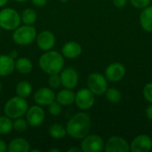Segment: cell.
<instances>
[{
  "label": "cell",
  "instance_id": "9",
  "mask_svg": "<svg viewBox=\"0 0 152 152\" xmlns=\"http://www.w3.org/2000/svg\"><path fill=\"white\" fill-rule=\"evenodd\" d=\"M26 120L28 126L32 127L40 126L45 118V114L44 110L40 105H33L28 109L26 112Z\"/></svg>",
  "mask_w": 152,
  "mask_h": 152
},
{
  "label": "cell",
  "instance_id": "28",
  "mask_svg": "<svg viewBox=\"0 0 152 152\" xmlns=\"http://www.w3.org/2000/svg\"><path fill=\"white\" fill-rule=\"evenodd\" d=\"M48 85L52 89H56L59 88L61 84V77L59 74H52L49 75L48 77Z\"/></svg>",
  "mask_w": 152,
  "mask_h": 152
},
{
  "label": "cell",
  "instance_id": "36",
  "mask_svg": "<svg viewBox=\"0 0 152 152\" xmlns=\"http://www.w3.org/2000/svg\"><path fill=\"white\" fill-rule=\"evenodd\" d=\"M13 60H16L17 59V57H18V53H17V52L15 51V50H13V51H12L11 52V53L9 54Z\"/></svg>",
  "mask_w": 152,
  "mask_h": 152
},
{
  "label": "cell",
  "instance_id": "7",
  "mask_svg": "<svg viewBox=\"0 0 152 152\" xmlns=\"http://www.w3.org/2000/svg\"><path fill=\"white\" fill-rule=\"evenodd\" d=\"M103 139L97 134H87L82 139L80 149L83 152H101L104 149Z\"/></svg>",
  "mask_w": 152,
  "mask_h": 152
},
{
  "label": "cell",
  "instance_id": "8",
  "mask_svg": "<svg viewBox=\"0 0 152 152\" xmlns=\"http://www.w3.org/2000/svg\"><path fill=\"white\" fill-rule=\"evenodd\" d=\"M94 102L95 95L88 88H82L75 94V103L80 110H86L91 109Z\"/></svg>",
  "mask_w": 152,
  "mask_h": 152
},
{
  "label": "cell",
  "instance_id": "32",
  "mask_svg": "<svg viewBox=\"0 0 152 152\" xmlns=\"http://www.w3.org/2000/svg\"><path fill=\"white\" fill-rule=\"evenodd\" d=\"M126 1H127V0H112L113 4H114L116 7H118V8H122V7L126 6Z\"/></svg>",
  "mask_w": 152,
  "mask_h": 152
},
{
  "label": "cell",
  "instance_id": "2",
  "mask_svg": "<svg viewBox=\"0 0 152 152\" xmlns=\"http://www.w3.org/2000/svg\"><path fill=\"white\" fill-rule=\"evenodd\" d=\"M39 68L46 74H60L64 68V57L56 51H46L38 60Z\"/></svg>",
  "mask_w": 152,
  "mask_h": 152
},
{
  "label": "cell",
  "instance_id": "25",
  "mask_svg": "<svg viewBox=\"0 0 152 152\" xmlns=\"http://www.w3.org/2000/svg\"><path fill=\"white\" fill-rule=\"evenodd\" d=\"M12 118L7 116H0V134H7L12 130Z\"/></svg>",
  "mask_w": 152,
  "mask_h": 152
},
{
  "label": "cell",
  "instance_id": "11",
  "mask_svg": "<svg viewBox=\"0 0 152 152\" xmlns=\"http://www.w3.org/2000/svg\"><path fill=\"white\" fill-rule=\"evenodd\" d=\"M104 151L106 152H129L130 144L120 136H112L105 143Z\"/></svg>",
  "mask_w": 152,
  "mask_h": 152
},
{
  "label": "cell",
  "instance_id": "26",
  "mask_svg": "<svg viewBox=\"0 0 152 152\" xmlns=\"http://www.w3.org/2000/svg\"><path fill=\"white\" fill-rule=\"evenodd\" d=\"M105 96L108 102L111 103H118L121 100V93L115 87H108L105 92Z\"/></svg>",
  "mask_w": 152,
  "mask_h": 152
},
{
  "label": "cell",
  "instance_id": "5",
  "mask_svg": "<svg viewBox=\"0 0 152 152\" xmlns=\"http://www.w3.org/2000/svg\"><path fill=\"white\" fill-rule=\"evenodd\" d=\"M21 19L19 12L12 8H4L0 11V28L13 31L20 24Z\"/></svg>",
  "mask_w": 152,
  "mask_h": 152
},
{
  "label": "cell",
  "instance_id": "40",
  "mask_svg": "<svg viewBox=\"0 0 152 152\" xmlns=\"http://www.w3.org/2000/svg\"><path fill=\"white\" fill-rule=\"evenodd\" d=\"M16 2H19V3H23V2H27L28 0H15Z\"/></svg>",
  "mask_w": 152,
  "mask_h": 152
},
{
  "label": "cell",
  "instance_id": "30",
  "mask_svg": "<svg viewBox=\"0 0 152 152\" xmlns=\"http://www.w3.org/2000/svg\"><path fill=\"white\" fill-rule=\"evenodd\" d=\"M131 4L137 9H143L150 5L151 0H129Z\"/></svg>",
  "mask_w": 152,
  "mask_h": 152
},
{
  "label": "cell",
  "instance_id": "29",
  "mask_svg": "<svg viewBox=\"0 0 152 152\" xmlns=\"http://www.w3.org/2000/svg\"><path fill=\"white\" fill-rule=\"evenodd\" d=\"M61 111V105L57 101H53L51 104L48 105V112L52 116H59Z\"/></svg>",
  "mask_w": 152,
  "mask_h": 152
},
{
  "label": "cell",
  "instance_id": "37",
  "mask_svg": "<svg viewBox=\"0 0 152 152\" xmlns=\"http://www.w3.org/2000/svg\"><path fill=\"white\" fill-rule=\"evenodd\" d=\"M81 149H78V148H76V147H72V148H69L68 150V152H81Z\"/></svg>",
  "mask_w": 152,
  "mask_h": 152
},
{
  "label": "cell",
  "instance_id": "41",
  "mask_svg": "<svg viewBox=\"0 0 152 152\" xmlns=\"http://www.w3.org/2000/svg\"><path fill=\"white\" fill-rule=\"evenodd\" d=\"M40 151H41L40 150H36V149H35V150H31V151H30V152H40Z\"/></svg>",
  "mask_w": 152,
  "mask_h": 152
},
{
  "label": "cell",
  "instance_id": "12",
  "mask_svg": "<svg viewBox=\"0 0 152 152\" xmlns=\"http://www.w3.org/2000/svg\"><path fill=\"white\" fill-rule=\"evenodd\" d=\"M126 75V68L120 62H114L110 64L105 70V77L110 82H119Z\"/></svg>",
  "mask_w": 152,
  "mask_h": 152
},
{
  "label": "cell",
  "instance_id": "17",
  "mask_svg": "<svg viewBox=\"0 0 152 152\" xmlns=\"http://www.w3.org/2000/svg\"><path fill=\"white\" fill-rule=\"evenodd\" d=\"M15 69L14 60L9 54H0V77L9 76Z\"/></svg>",
  "mask_w": 152,
  "mask_h": 152
},
{
  "label": "cell",
  "instance_id": "39",
  "mask_svg": "<svg viewBox=\"0 0 152 152\" xmlns=\"http://www.w3.org/2000/svg\"><path fill=\"white\" fill-rule=\"evenodd\" d=\"M49 152H60L59 149H50Z\"/></svg>",
  "mask_w": 152,
  "mask_h": 152
},
{
  "label": "cell",
  "instance_id": "19",
  "mask_svg": "<svg viewBox=\"0 0 152 152\" xmlns=\"http://www.w3.org/2000/svg\"><path fill=\"white\" fill-rule=\"evenodd\" d=\"M30 151V145L24 138H15L12 140L8 145L9 152H28Z\"/></svg>",
  "mask_w": 152,
  "mask_h": 152
},
{
  "label": "cell",
  "instance_id": "10",
  "mask_svg": "<svg viewBox=\"0 0 152 152\" xmlns=\"http://www.w3.org/2000/svg\"><path fill=\"white\" fill-rule=\"evenodd\" d=\"M60 77H61V84L64 88L68 89H74L77 84L79 76L77 71L74 68H66L63 69L60 72Z\"/></svg>",
  "mask_w": 152,
  "mask_h": 152
},
{
  "label": "cell",
  "instance_id": "15",
  "mask_svg": "<svg viewBox=\"0 0 152 152\" xmlns=\"http://www.w3.org/2000/svg\"><path fill=\"white\" fill-rule=\"evenodd\" d=\"M37 45L42 51H50L55 45V36L50 30H44L37 35Z\"/></svg>",
  "mask_w": 152,
  "mask_h": 152
},
{
  "label": "cell",
  "instance_id": "23",
  "mask_svg": "<svg viewBox=\"0 0 152 152\" xmlns=\"http://www.w3.org/2000/svg\"><path fill=\"white\" fill-rule=\"evenodd\" d=\"M32 93V86L27 81H21L16 86V94L22 98H28Z\"/></svg>",
  "mask_w": 152,
  "mask_h": 152
},
{
  "label": "cell",
  "instance_id": "16",
  "mask_svg": "<svg viewBox=\"0 0 152 152\" xmlns=\"http://www.w3.org/2000/svg\"><path fill=\"white\" fill-rule=\"evenodd\" d=\"M82 53V46L76 41H69L63 45L61 54L67 59H76Z\"/></svg>",
  "mask_w": 152,
  "mask_h": 152
},
{
  "label": "cell",
  "instance_id": "45",
  "mask_svg": "<svg viewBox=\"0 0 152 152\" xmlns=\"http://www.w3.org/2000/svg\"><path fill=\"white\" fill-rule=\"evenodd\" d=\"M151 3H152V0H151Z\"/></svg>",
  "mask_w": 152,
  "mask_h": 152
},
{
  "label": "cell",
  "instance_id": "44",
  "mask_svg": "<svg viewBox=\"0 0 152 152\" xmlns=\"http://www.w3.org/2000/svg\"><path fill=\"white\" fill-rule=\"evenodd\" d=\"M0 37H1V32H0Z\"/></svg>",
  "mask_w": 152,
  "mask_h": 152
},
{
  "label": "cell",
  "instance_id": "38",
  "mask_svg": "<svg viewBox=\"0 0 152 152\" xmlns=\"http://www.w3.org/2000/svg\"><path fill=\"white\" fill-rule=\"evenodd\" d=\"M8 3V0H0V7L4 6Z\"/></svg>",
  "mask_w": 152,
  "mask_h": 152
},
{
  "label": "cell",
  "instance_id": "35",
  "mask_svg": "<svg viewBox=\"0 0 152 152\" xmlns=\"http://www.w3.org/2000/svg\"><path fill=\"white\" fill-rule=\"evenodd\" d=\"M6 151H8V147L6 145V143L0 139V152H5Z\"/></svg>",
  "mask_w": 152,
  "mask_h": 152
},
{
  "label": "cell",
  "instance_id": "18",
  "mask_svg": "<svg viewBox=\"0 0 152 152\" xmlns=\"http://www.w3.org/2000/svg\"><path fill=\"white\" fill-rule=\"evenodd\" d=\"M140 24L142 28L147 31L152 32V6H147L142 9L140 14Z\"/></svg>",
  "mask_w": 152,
  "mask_h": 152
},
{
  "label": "cell",
  "instance_id": "3",
  "mask_svg": "<svg viewBox=\"0 0 152 152\" xmlns=\"http://www.w3.org/2000/svg\"><path fill=\"white\" fill-rule=\"evenodd\" d=\"M28 109V102L25 98L15 96L6 102L4 107V115L12 119L23 117Z\"/></svg>",
  "mask_w": 152,
  "mask_h": 152
},
{
  "label": "cell",
  "instance_id": "27",
  "mask_svg": "<svg viewBox=\"0 0 152 152\" xmlns=\"http://www.w3.org/2000/svg\"><path fill=\"white\" fill-rule=\"evenodd\" d=\"M28 124L27 120L22 118H15L14 121L12 122V126L17 133H24L28 129Z\"/></svg>",
  "mask_w": 152,
  "mask_h": 152
},
{
  "label": "cell",
  "instance_id": "1",
  "mask_svg": "<svg viewBox=\"0 0 152 152\" xmlns=\"http://www.w3.org/2000/svg\"><path fill=\"white\" fill-rule=\"evenodd\" d=\"M91 125V118L87 113L77 112L69 120L66 126L67 134L74 139H83L89 134Z\"/></svg>",
  "mask_w": 152,
  "mask_h": 152
},
{
  "label": "cell",
  "instance_id": "24",
  "mask_svg": "<svg viewBox=\"0 0 152 152\" xmlns=\"http://www.w3.org/2000/svg\"><path fill=\"white\" fill-rule=\"evenodd\" d=\"M49 134L53 139L60 140L67 134V130L62 125L55 123L49 127Z\"/></svg>",
  "mask_w": 152,
  "mask_h": 152
},
{
  "label": "cell",
  "instance_id": "13",
  "mask_svg": "<svg viewBox=\"0 0 152 152\" xmlns=\"http://www.w3.org/2000/svg\"><path fill=\"white\" fill-rule=\"evenodd\" d=\"M55 98L56 94L51 87H41L34 94V101L40 106H48L55 101Z\"/></svg>",
  "mask_w": 152,
  "mask_h": 152
},
{
  "label": "cell",
  "instance_id": "43",
  "mask_svg": "<svg viewBox=\"0 0 152 152\" xmlns=\"http://www.w3.org/2000/svg\"><path fill=\"white\" fill-rule=\"evenodd\" d=\"M1 89H2V84H1V82H0V91H1Z\"/></svg>",
  "mask_w": 152,
  "mask_h": 152
},
{
  "label": "cell",
  "instance_id": "31",
  "mask_svg": "<svg viewBox=\"0 0 152 152\" xmlns=\"http://www.w3.org/2000/svg\"><path fill=\"white\" fill-rule=\"evenodd\" d=\"M142 94H143L144 99L148 102L152 103V83H149L144 86Z\"/></svg>",
  "mask_w": 152,
  "mask_h": 152
},
{
  "label": "cell",
  "instance_id": "33",
  "mask_svg": "<svg viewBox=\"0 0 152 152\" xmlns=\"http://www.w3.org/2000/svg\"><path fill=\"white\" fill-rule=\"evenodd\" d=\"M33 4L37 6V7H42L45 6L47 3V0H31Z\"/></svg>",
  "mask_w": 152,
  "mask_h": 152
},
{
  "label": "cell",
  "instance_id": "42",
  "mask_svg": "<svg viewBox=\"0 0 152 152\" xmlns=\"http://www.w3.org/2000/svg\"><path fill=\"white\" fill-rule=\"evenodd\" d=\"M61 1L62 3H66V2H67V0H61Z\"/></svg>",
  "mask_w": 152,
  "mask_h": 152
},
{
  "label": "cell",
  "instance_id": "4",
  "mask_svg": "<svg viewBox=\"0 0 152 152\" xmlns=\"http://www.w3.org/2000/svg\"><path fill=\"white\" fill-rule=\"evenodd\" d=\"M37 37V30L33 25L19 26L13 30L12 40L19 45H28L33 43Z\"/></svg>",
  "mask_w": 152,
  "mask_h": 152
},
{
  "label": "cell",
  "instance_id": "21",
  "mask_svg": "<svg viewBox=\"0 0 152 152\" xmlns=\"http://www.w3.org/2000/svg\"><path fill=\"white\" fill-rule=\"evenodd\" d=\"M15 69L19 73L26 75L32 71L33 63L28 58L26 57L18 58L15 61Z\"/></svg>",
  "mask_w": 152,
  "mask_h": 152
},
{
  "label": "cell",
  "instance_id": "6",
  "mask_svg": "<svg viewBox=\"0 0 152 152\" xmlns=\"http://www.w3.org/2000/svg\"><path fill=\"white\" fill-rule=\"evenodd\" d=\"M87 88L94 95H102L108 89V80L106 77L97 72L92 73L87 77Z\"/></svg>",
  "mask_w": 152,
  "mask_h": 152
},
{
  "label": "cell",
  "instance_id": "14",
  "mask_svg": "<svg viewBox=\"0 0 152 152\" xmlns=\"http://www.w3.org/2000/svg\"><path fill=\"white\" fill-rule=\"evenodd\" d=\"M152 150V139L147 134H140L134 138L130 144V151L149 152Z\"/></svg>",
  "mask_w": 152,
  "mask_h": 152
},
{
  "label": "cell",
  "instance_id": "22",
  "mask_svg": "<svg viewBox=\"0 0 152 152\" xmlns=\"http://www.w3.org/2000/svg\"><path fill=\"white\" fill-rule=\"evenodd\" d=\"M21 21L25 25H33L37 19V14L36 11L32 8H26L23 10L20 15Z\"/></svg>",
  "mask_w": 152,
  "mask_h": 152
},
{
  "label": "cell",
  "instance_id": "20",
  "mask_svg": "<svg viewBox=\"0 0 152 152\" xmlns=\"http://www.w3.org/2000/svg\"><path fill=\"white\" fill-rule=\"evenodd\" d=\"M55 100L61 106H69L75 102V94L72 89L64 88L56 94Z\"/></svg>",
  "mask_w": 152,
  "mask_h": 152
},
{
  "label": "cell",
  "instance_id": "34",
  "mask_svg": "<svg viewBox=\"0 0 152 152\" xmlns=\"http://www.w3.org/2000/svg\"><path fill=\"white\" fill-rule=\"evenodd\" d=\"M145 114L147 118H149L150 120H152V103H151L145 110Z\"/></svg>",
  "mask_w": 152,
  "mask_h": 152
}]
</instances>
